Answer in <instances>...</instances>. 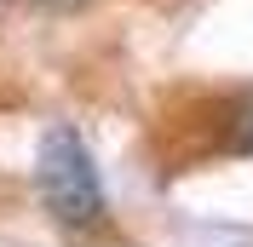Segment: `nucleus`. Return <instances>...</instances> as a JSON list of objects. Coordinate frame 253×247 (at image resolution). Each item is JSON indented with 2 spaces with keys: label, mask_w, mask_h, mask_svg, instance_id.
Returning a JSON list of instances; mask_svg holds the SVG:
<instances>
[{
  "label": "nucleus",
  "mask_w": 253,
  "mask_h": 247,
  "mask_svg": "<svg viewBox=\"0 0 253 247\" xmlns=\"http://www.w3.org/2000/svg\"><path fill=\"white\" fill-rule=\"evenodd\" d=\"M35 190L46 201L52 224L63 230H98L110 218V201H104V178L92 167V150L75 126H52L41 150H35Z\"/></svg>",
  "instance_id": "nucleus-1"
},
{
  "label": "nucleus",
  "mask_w": 253,
  "mask_h": 247,
  "mask_svg": "<svg viewBox=\"0 0 253 247\" xmlns=\"http://www.w3.org/2000/svg\"><path fill=\"white\" fill-rule=\"evenodd\" d=\"M230 150H248L253 155V98L230 115Z\"/></svg>",
  "instance_id": "nucleus-2"
},
{
  "label": "nucleus",
  "mask_w": 253,
  "mask_h": 247,
  "mask_svg": "<svg viewBox=\"0 0 253 247\" xmlns=\"http://www.w3.org/2000/svg\"><path fill=\"white\" fill-rule=\"evenodd\" d=\"M52 6H75V0H52Z\"/></svg>",
  "instance_id": "nucleus-3"
}]
</instances>
